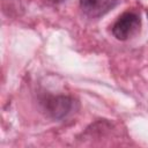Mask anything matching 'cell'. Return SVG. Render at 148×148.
I'll return each instance as SVG.
<instances>
[{
	"instance_id": "cell-1",
	"label": "cell",
	"mask_w": 148,
	"mask_h": 148,
	"mask_svg": "<svg viewBox=\"0 0 148 148\" xmlns=\"http://www.w3.org/2000/svg\"><path fill=\"white\" fill-rule=\"evenodd\" d=\"M141 25L140 15L136 12L128 10L123 13L112 25V34L119 40H126L134 36Z\"/></svg>"
},
{
	"instance_id": "cell-2",
	"label": "cell",
	"mask_w": 148,
	"mask_h": 148,
	"mask_svg": "<svg viewBox=\"0 0 148 148\" xmlns=\"http://www.w3.org/2000/svg\"><path fill=\"white\" fill-rule=\"evenodd\" d=\"M42 103L44 105L46 113L56 120H60L67 117L71 113L74 105V101L71 97L64 95H47L42 99Z\"/></svg>"
},
{
	"instance_id": "cell-3",
	"label": "cell",
	"mask_w": 148,
	"mask_h": 148,
	"mask_svg": "<svg viewBox=\"0 0 148 148\" xmlns=\"http://www.w3.org/2000/svg\"><path fill=\"white\" fill-rule=\"evenodd\" d=\"M117 0H80L82 12L89 17H99L111 10Z\"/></svg>"
},
{
	"instance_id": "cell-4",
	"label": "cell",
	"mask_w": 148,
	"mask_h": 148,
	"mask_svg": "<svg viewBox=\"0 0 148 148\" xmlns=\"http://www.w3.org/2000/svg\"><path fill=\"white\" fill-rule=\"evenodd\" d=\"M147 15H148V13H147Z\"/></svg>"
}]
</instances>
